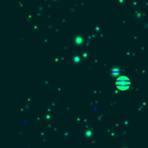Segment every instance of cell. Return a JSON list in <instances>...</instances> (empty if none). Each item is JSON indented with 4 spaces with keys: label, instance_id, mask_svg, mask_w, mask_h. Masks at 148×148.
I'll return each mask as SVG.
<instances>
[{
    "label": "cell",
    "instance_id": "1",
    "mask_svg": "<svg viewBox=\"0 0 148 148\" xmlns=\"http://www.w3.org/2000/svg\"><path fill=\"white\" fill-rule=\"evenodd\" d=\"M130 84H131L130 80L127 77H125V76L120 77L116 81V86L120 89H123V90L124 89H127L130 87Z\"/></svg>",
    "mask_w": 148,
    "mask_h": 148
}]
</instances>
